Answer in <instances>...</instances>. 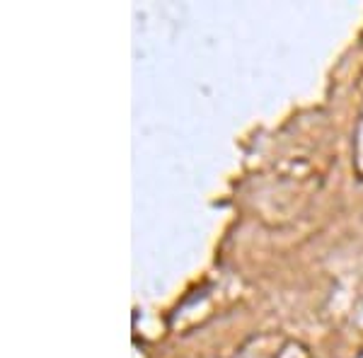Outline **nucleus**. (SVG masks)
<instances>
[{"instance_id": "nucleus-2", "label": "nucleus", "mask_w": 363, "mask_h": 358, "mask_svg": "<svg viewBox=\"0 0 363 358\" xmlns=\"http://www.w3.org/2000/svg\"><path fill=\"white\" fill-rule=\"evenodd\" d=\"M233 358H313L310 349L284 332H264L250 337Z\"/></svg>"}, {"instance_id": "nucleus-3", "label": "nucleus", "mask_w": 363, "mask_h": 358, "mask_svg": "<svg viewBox=\"0 0 363 358\" xmlns=\"http://www.w3.org/2000/svg\"><path fill=\"white\" fill-rule=\"evenodd\" d=\"M351 148H354V169L363 179V78H361V107L354 124V143H351Z\"/></svg>"}, {"instance_id": "nucleus-4", "label": "nucleus", "mask_w": 363, "mask_h": 358, "mask_svg": "<svg viewBox=\"0 0 363 358\" xmlns=\"http://www.w3.org/2000/svg\"><path fill=\"white\" fill-rule=\"evenodd\" d=\"M356 358H363V351H361V354H359V356H356Z\"/></svg>"}, {"instance_id": "nucleus-1", "label": "nucleus", "mask_w": 363, "mask_h": 358, "mask_svg": "<svg viewBox=\"0 0 363 358\" xmlns=\"http://www.w3.org/2000/svg\"><path fill=\"white\" fill-rule=\"evenodd\" d=\"M327 152L322 145H310L303 140H296L286 148L272 165V181L274 186L269 189V196H286L284 211H281V223L294 218L303 201L310 198V191L318 189V184L325 179L327 169Z\"/></svg>"}]
</instances>
